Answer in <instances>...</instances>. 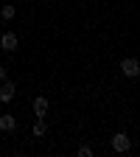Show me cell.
Instances as JSON below:
<instances>
[{"label":"cell","instance_id":"obj_1","mask_svg":"<svg viewBox=\"0 0 140 157\" xmlns=\"http://www.w3.org/2000/svg\"><path fill=\"white\" fill-rule=\"evenodd\" d=\"M109 143H112V149H115L118 154H126V151L132 149V137H129L126 132H118V135H112Z\"/></svg>","mask_w":140,"mask_h":157},{"label":"cell","instance_id":"obj_2","mask_svg":"<svg viewBox=\"0 0 140 157\" xmlns=\"http://www.w3.org/2000/svg\"><path fill=\"white\" fill-rule=\"evenodd\" d=\"M121 73H123L126 78H137V76H140V62H137L134 56H126L123 62H121Z\"/></svg>","mask_w":140,"mask_h":157},{"label":"cell","instance_id":"obj_3","mask_svg":"<svg viewBox=\"0 0 140 157\" xmlns=\"http://www.w3.org/2000/svg\"><path fill=\"white\" fill-rule=\"evenodd\" d=\"M14 95H17V87H14V82H0V101L3 104H9V101H14Z\"/></svg>","mask_w":140,"mask_h":157},{"label":"cell","instance_id":"obj_4","mask_svg":"<svg viewBox=\"0 0 140 157\" xmlns=\"http://www.w3.org/2000/svg\"><path fill=\"white\" fill-rule=\"evenodd\" d=\"M17 45H20V39H17L14 31H3L0 34V48L3 51H17Z\"/></svg>","mask_w":140,"mask_h":157},{"label":"cell","instance_id":"obj_5","mask_svg":"<svg viewBox=\"0 0 140 157\" xmlns=\"http://www.w3.org/2000/svg\"><path fill=\"white\" fill-rule=\"evenodd\" d=\"M48 109H51V101H48L45 95H36V98H34V115H36V118H45Z\"/></svg>","mask_w":140,"mask_h":157},{"label":"cell","instance_id":"obj_6","mask_svg":"<svg viewBox=\"0 0 140 157\" xmlns=\"http://www.w3.org/2000/svg\"><path fill=\"white\" fill-rule=\"evenodd\" d=\"M0 129L3 132H14L17 129V118L14 115H0Z\"/></svg>","mask_w":140,"mask_h":157},{"label":"cell","instance_id":"obj_7","mask_svg":"<svg viewBox=\"0 0 140 157\" xmlns=\"http://www.w3.org/2000/svg\"><path fill=\"white\" fill-rule=\"evenodd\" d=\"M0 17H3V23H9V20H14V17H17V9H14L11 3H6L3 9H0Z\"/></svg>","mask_w":140,"mask_h":157},{"label":"cell","instance_id":"obj_8","mask_svg":"<svg viewBox=\"0 0 140 157\" xmlns=\"http://www.w3.org/2000/svg\"><path fill=\"white\" fill-rule=\"evenodd\" d=\"M31 132H34V137H42V135L48 132V126H45V118H39V121L34 124V129H31Z\"/></svg>","mask_w":140,"mask_h":157},{"label":"cell","instance_id":"obj_9","mask_svg":"<svg viewBox=\"0 0 140 157\" xmlns=\"http://www.w3.org/2000/svg\"><path fill=\"white\" fill-rule=\"evenodd\" d=\"M76 154H78V157H93V149H90V146H78Z\"/></svg>","mask_w":140,"mask_h":157},{"label":"cell","instance_id":"obj_10","mask_svg":"<svg viewBox=\"0 0 140 157\" xmlns=\"http://www.w3.org/2000/svg\"><path fill=\"white\" fill-rule=\"evenodd\" d=\"M0 82H6V67H3V62H0Z\"/></svg>","mask_w":140,"mask_h":157}]
</instances>
